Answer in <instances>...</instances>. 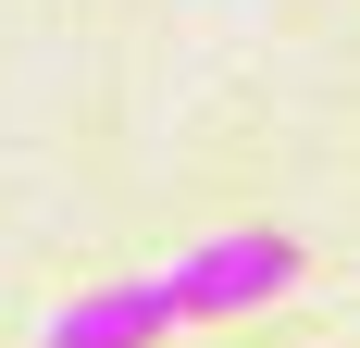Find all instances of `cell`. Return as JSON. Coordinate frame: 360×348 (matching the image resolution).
I'll return each mask as SVG.
<instances>
[{"mask_svg":"<svg viewBox=\"0 0 360 348\" xmlns=\"http://www.w3.org/2000/svg\"><path fill=\"white\" fill-rule=\"evenodd\" d=\"M286 286H298V237L286 224H236V237L186 249L174 274H162V299H174V323H236L261 299H286Z\"/></svg>","mask_w":360,"mask_h":348,"instance_id":"cell-1","label":"cell"},{"mask_svg":"<svg viewBox=\"0 0 360 348\" xmlns=\"http://www.w3.org/2000/svg\"><path fill=\"white\" fill-rule=\"evenodd\" d=\"M162 336H174L162 274L149 286H87V299H63V311L37 323V348H162Z\"/></svg>","mask_w":360,"mask_h":348,"instance_id":"cell-2","label":"cell"}]
</instances>
